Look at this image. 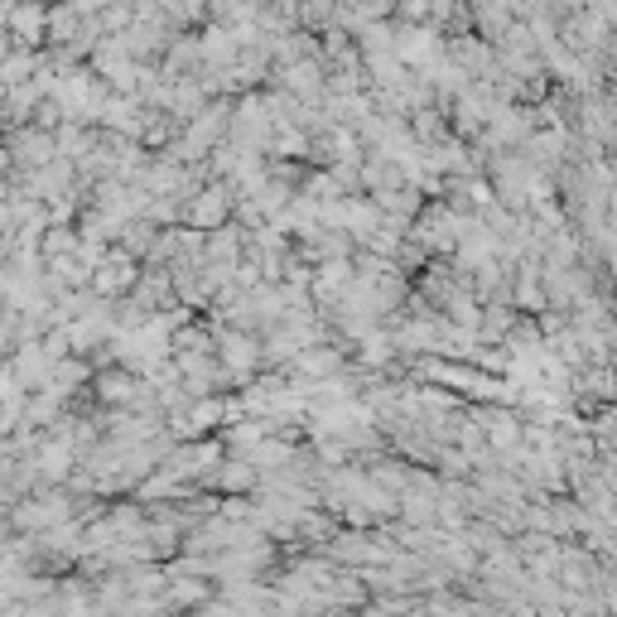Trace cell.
Here are the masks:
<instances>
[{
    "instance_id": "5b68a950",
    "label": "cell",
    "mask_w": 617,
    "mask_h": 617,
    "mask_svg": "<svg viewBox=\"0 0 617 617\" xmlns=\"http://www.w3.org/2000/svg\"><path fill=\"white\" fill-rule=\"evenodd\" d=\"M44 15H49V5L44 0H15V5H5V35L20 44V49H39L44 44Z\"/></svg>"
},
{
    "instance_id": "8992f818",
    "label": "cell",
    "mask_w": 617,
    "mask_h": 617,
    "mask_svg": "<svg viewBox=\"0 0 617 617\" xmlns=\"http://www.w3.org/2000/svg\"><path fill=\"white\" fill-rule=\"evenodd\" d=\"M87 381H92V362L73 353V357H59V362L49 367V381H44V386H49L59 400H69V406H73L77 396H87Z\"/></svg>"
},
{
    "instance_id": "6da1fadb",
    "label": "cell",
    "mask_w": 617,
    "mask_h": 617,
    "mask_svg": "<svg viewBox=\"0 0 617 617\" xmlns=\"http://www.w3.org/2000/svg\"><path fill=\"white\" fill-rule=\"evenodd\" d=\"M136 280H140V261H136V256H126L116 242H111L107 261L92 266V275H87V295H97V299H126L131 289H136Z\"/></svg>"
},
{
    "instance_id": "3957f363",
    "label": "cell",
    "mask_w": 617,
    "mask_h": 617,
    "mask_svg": "<svg viewBox=\"0 0 617 617\" xmlns=\"http://www.w3.org/2000/svg\"><path fill=\"white\" fill-rule=\"evenodd\" d=\"M5 150H10V160H15V170H44L49 160H59L53 136L49 131H35V126H10L5 131Z\"/></svg>"
},
{
    "instance_id": "52a82bcc",
    "label": "cell",
    "mask_w": 617,
    "mask_h": 617,
    "mask_svg": "<svg viewBox=\"0 0 617 617\" xmlns=\"http://www.w3.org/2000/svg\"><path fill=\"white\" fill-rule=\"evenodd\" d=\"M77 227H44L39 232V261H49V256H77Z\"/></svg>"
},
{
    "instance_id": "7a4b0ae2",
    "label": "cell",
    "mask_w": 617,
    "mask_h": 617,
    "mask_svg": "<svg viewBox=\"0 0 617 617\" xmlns=\"http://www.w3.org/2000/svg\"><path fill=\"white\" fill-rule=\"evenodd\" d=\"M178 222H184V227H198V232H212V227H222V222H232V188H227V178H208V184L184 203V218H178Z\"/></svg>"
},
{
    "instance_id": "277c9868",
    "label": "cell",
    "mask_w": 617,
    "mask_h": 617,
    "mask_svg": "<svg viewBox=\"0 0 617 617\" xmlns=\"http://www.w3.org/2000/svg\"><path fill=\"white\" fill-rule=\"evenodd\" d=\"M203 488H212L218 497H251L256 488H261V473H256V464L251 458H242V454H227L218 468L203 478Z\"/></svg>"
}]
</instances>
